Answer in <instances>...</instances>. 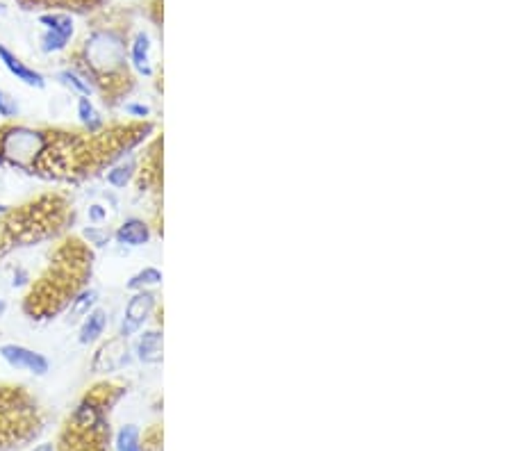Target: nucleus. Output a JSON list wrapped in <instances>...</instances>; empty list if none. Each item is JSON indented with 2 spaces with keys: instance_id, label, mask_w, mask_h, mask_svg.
Returning a JSON list of instances; mask_svg holds the SVG:
<instances>
[{
  "instance_id": "7",
  "label": "nucleus",
  "mask_w": 512,
  "mask_h": 451,
  "mask_svg": "<svg viewBox=\"0 0 512 451\" xmlns=\"http://www.w3.org/2000/svg\"><path fill=\"white\" fill-rule=\"evenodd\" d=\"M39 23L43 26L41 51L48 55L66 51V46L73 39V32H75L73 19L64 14V11H51V14H41Z\"/></svg>"
},
{
  "instance_id": "17",
  "label": "nucleus",
  "mask_w": 512,
  "mask_h": 451,
  "mask_svg": "<svg viewBox=\"0 0 512 451\" xmlns=\"http://www.w3.org/2000/svg\"><path fill=\"white\" fill-rule=\"evenodd\" d=\"M55 78H57V83L64 85L66 89H71L73 94H78V96H89V98L94 96V87H91V83L80 71H75L73 66L57 71Z\"/></svg>"
},
{
  "instance_id": "5",
  "label": "nucleus",
  "mask_w": 512,
  "mask_h": 451,
  "mask_svg": "<svg viewBox=\"0 0 512 451\" xmlns=\"http://www.w3.org/2000/svg\"><path fill=\"white\" fill-rule=\"evenodd\" d=\"M162 148H164V140L162 135H155L144 148L142 157H137V190L146 194L153 192L155 196H160L162 192Z\"/></svg>"
},
{
  "instance_id": "6",
  "label": "nucleus",
  "mask_w": 512,
  "mask_h": 451,
  "mask_svg": "<svg viewBox=\"0 0 512 451\" xmlns=\"http://www.w3.org/2000/svg\"><path fill=\"white\" fill-rule=\"evenodd\" d=\"M0 361L16 372H26L32 376H46L51 372V361L41 351H34L30 346L16 342L0 344Z\"/></svg>"
},
{
  "instance_id": "3",
  "label": "nucleus",
  "mask_w": 512,
  "mask_h": 451,
  "mask_svg": "<svg viewBox=\"0 0 512 451\" xmlns=\"http://www.w3.org/2000/svg\"><path fill=\"white\" fill-rule=\"evenodd\" d=\"M46 144H48V130L23 123L0 125V165L37 176Z\"/></svg>"
},
{
  "instance_id": "21",
  "label": "nucleus",
  "mask_w": 512,
  "mask_h": 451,
  "mask_svg": "<svg viewBox=\"0 0 512 451\" xmlns=\"http://www.w3.org/2000/svg\"><path fill=\"white\" fill-rule=\"evenodd\" d=\"M21 114V105L19 100L9 94V91L0 89V119L3 121H14Z\"/></svg>"
},
{
  "instance_id": "15",
  "label": "nucleus",
  "mask_w": 512,
  "mask_h": 451,
  "mask_svg": "<svg viewBox=\"0 0 512 451\" xmlns=\"http://www.w3.org/2000/svg\"><path fill=\"white\" fill-rule=\"evenodd\" d=\"M135 176H137V155L135 153L121 157L119 162H114V165L108 167V171H105V180H108V185L114 190H125L127 185L135 182Z\"/></svg>"
},
{
  "instance_id": "20",
  "label": "nucleus",
  "mask_w": 512,
  "mask_h": 451,
  "mask_svg": "<svg viewBox=\"0 0 512 451\" xmlns=\"http://www.w3.org/2000/svg\"><path fill=\"white\" fill-rule=\"evenodd\" d=\"M80 239L85 242L89 249H105L112 242V233L105 226H87L80 233Z\"/></svg>"
},
{
  "instance_id": "13",
  "label": "nucleus",
  "mask_w": 512,
  "mask_h": 451,
  "mask_svg": "<svg viewBox=\"0 0 512 451\" xmlns=\"http://www.w3.org/2000/svg\"><path fill=\"white\" fill-rule=\"evenodd\" d=\"M150 48H153V43H150L148 34L146 32H137L132 37V43H130V64H132V68L139 76H146V78L153 76V60H150Z\"/></svg>"
},
{
  "instance_id": "12",
  "label": "nucleus",
  "mask_w": 512,
  "mask_h": 451,
  "mask_svg": "<svg viewBox=\"0 0 512 451\" xmlns=\"http://www.w3.org/2000/svg\"><path fill=\"white\" fill-rule=\"evenodd\" d=\"M108 323H110V312L96 306L91 312L80 319V328H78V342L83 346H91L103 340L105 331H108Z\"/></svg>"
},
{
  "instance_id": "4",
  "label": "nucleus",
  "mask_w": 512,
  "mask_h": 451,
  "mask_svg": "<svg viewBox=\"0 0 512 451\" xmlns=\"http://www.w3.org/2000/svg\"><path fill=\"white\" fill-rule=\"evenodd\" d=\"M160 308V296L155 290H139V292H132V296L127 299V304L123 308V317H121V323H119V338L123 340H130L132 335H137L142 331L148 319L155 315Z\"/></svg>"
},
{
  "instance_id": "1",
  "label": "nucleus",
  "mask_w": 512,
  "mask_h": 451,
  "mask_svg": "<svg viewBox=\"0 0 512 451\" xmlns=\"http://www.w3.org/2000/svg\"><path fill=\"white\" fill-rule=\"evenodd\" d=\"M94 269V251L80 237H68L55 249L53 260L23 299V312L30 319H53L64 312L71 299L87 287Z\"/></svg>"
},
{
  "instance_id": "9",
  "label": "nucleus",
  "mask_w": 512,
  "mask_h": 451,
  "mask_svg": "<svg viewBox=\"0 0 512 451\" xmlns=\"http://www.w3.org/2000/svg\"><path fill=\"white\" fill-rule=\"evenodd\" d=\"M132 358H137L144 365H160L164 358V333L162 326L155 328H142L137 333V340L130 346Z\"/></svg>"
},
{
  "instance_id": "19",
  "label": "nucleus",
  "mask_w": 512,
  "mask_h": 451,
  "mask_svg": "<svg viewBox=\"0 0 512 451\" xmlns=\"http://www.w3.org/2000/svg\"><path fill=\"white\" fill-rule=\"evenodd\" d=\"M114 451H144L142 431L137 424H123L114 435Z\"/></svg>"
},
{
  "instance_id": "2",
  "label": "nucleus",
  "mask_w": 512,
  "mask_h": 451,
  "mask_svg": "<svg viewBox=\"0 0 512 451\" xmlns=\"http://www.w3.org/2000/svg\"><path fill=\"white\" fill-rule=\"evenodd\" d=\"M68 222V205L60 194H46L28 205L11 207L0 222L3 235L11 247H28L55 237Z\"/></svg>"
},
{
  "instance_id": "10",
  "label": "nucleus",
  "mask_w": 512,
  "mask_h": 451,
  "mask_svg": "<svg viewBox=\"0 0 512 451\" xmlns=\"http://www.w3.org/2000/svg\"><path fill=\"white\" fill-rule=\"evenodd\" d=\"M112 239L125 249L146 247L148 242L153 239V226L142 217H127L125 222H121V226L112 233Z\"/></svg>"
},
{
  "instance_id": "26",
  "label": "nucleus",
  "mask_w": 512,
  "mask_h": 451,
  "mask_svg": "<svg viewBox=\"0 0 512 451\" xmlns=\"http://www.w3.org/2000/svg\"><path fill=\"white\" fill-rule=\"evenodd\" d=\"M5 312H7V301H5L3 296H0V319L5 317Z\"/></svg>"
},
{
  "instance_id": "23",
  "label": "nucleus",
  "mask_w": 512,
  "mask_h": 451,
  "mask_svg": "<svg viewBox=\"0 0 512 451\" xmlns=\"http://www.w3.org/2000/svg\"><path fill=\"white\" fill-rule=\"evenodd\" d=\"M87 217H89L91 226H100V224L108 222V207H105L103 203H91L87 207Z\"/></svg>"
},
{
  "instance_id": "24",
  "label": "nucleus",
  "mask_w": 512,
  "mask_h": 451,
  "mask_svg": "<svg viewBox=\"0 0 512 451\" xmlns=\"http://www.w3.org/2000/svg\"><path fill=\"white\" fill-rule=\"evenodd\" d=\"M30 451H57V449H55V445H51V442H41V445H37V447L30 449Z\"/></svg>"
},
{
  "instance_id": "25",
  "label": "nucleus",
  "mask_w": 512,
  "mask_h": 451,
  "mask_svg": "<svg viewBox=\"0 0 512 451\" xmlns=\"http://www.w3.org/2000/svg\"><path fill=\"white\" fill-rule=\"evenodd\" d=\"M11 207L14 205H7V203H0V222H3V219L11 212Z\"/></svg>"
},
{
  "instance_id": "16",
  "label": "nucleus",
  "mask_w": 512,
  "mask_h": 451,
  "mask_svg": "<svg viewBox=\"0 0 512 451\" xmlns=\"http://www.w3.org/2000/svg\"><path fill=\"white\" fill-rule=\"evenodd\" d=\"M98 299H100V294H98V290L96 287H83V290H80L73 299H71V304H68V308H66V319L68 321H78V319H83L87 312H91L96 306H98Z\"/></svg>"
},
{
  "instance_id": "18",
  "label": "nucleus",
  "mask_w": 512,
  "mask_h": 451,
  "mask_svg": "<svg viewBox=\"0 0 512 451\" xmlns=\"http://www.w3.org/2000/svg\"><path fill=\"white\" fill-rule=\"evenodd\" d=\"M162 281H164V276H162V271L157 267H144V269H139L137 274H132L130 279H127L125 287L130 292H139V290H155V287L162 285Z\"/></svg>"
},
{
  "instance_id": "14",
  "label": "nucleus",
  "mask_w": 512,
  "mask_h": 451,
  "mask_svg": "<svg viewBox=\"0 0 512 451\" xmlns=\"http://www.w3.org/2000/svg\"><path fill=\"white\" fill-rule=\"evenodd\" d=\"M75 114H78V121H80V125H83V130L87 135H96V133H100L105 128V125H108V121H105V117H103V112L96 108V103L91 100L89 96H78Z\"/></svg>"
},
{
  "instance_id": "8",
  "label": "nucleus",
  "mask_w": 512,
  "mask_h": 451,
  "mask_svg": "<svg viewBox=\"0 0 512 451\" xmlns=\"http://www.w3.org/2000/svg\"><path fill=\"white\" fill-rule=\"evenodd\" d=\"M130 361H132L130 344H127V340L116 335V338L100 344V349L96 351L91 367H94V372H98V374H108V372H116V369H123Z\"/></svg>"
},
{
  "instance_id": "22",
  "label": "nucleus",
  "mask_w": 512,
  "mask_h": 451,
  "mask_svg": "<svg viewBox=\"0 0 512 451\" xmlns=\"http://www.w3.org/2000/svg\"><path fill=\"white\" fill-rule=\"evenodd\" d=\"M123 112H125L132 121H148V119H150V108L144 105V103H137V100L123 103Z\"/></svg>"
},
{
  "instance_id": "11",
  "label": "nucleus",
  "mask_w": 512,
  "mask_h": 451,
  "mask_svg": "<svg viewBox=\"0 0 512 451\" xmlns=\"http://www.w3.org/2000/svg\"><path fill=\"white\" fill-rule=\"evenodd\" d=\"M0 64H3L9 71V76L16 78L21 85L32 87V89H43L46 87V76L41 71H37V68L28 66L19 55H14L3 43H0Z\"/></svg>"
}]
</instances>
